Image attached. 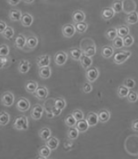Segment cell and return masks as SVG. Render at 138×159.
Returning <instances> with one entry per match:
<instances>
[{"mask_svg": "<svg viewBox=\"0 0 138 159\" xmlns=\"http://www.w3.org/2000/svg\"><path fill=\"white\" fill-rule=\"evenodd\" d=\"M117 30V34L118 36L120 38H123L127 36V34H129V32H130V30L128 28L127 25H122L120 26L117 27L116 28Z\"/></svg>", "mask_w": 138, "mask_h": 159, "instance_id": "33", "label": "cell"}, {"mask_svg": "<svg viewBox=\"0 0 138 159\" xmlns=\"http://www.w3.org/2000/svg\"><path fill=\"white\" fill-rule=\"evenodd\" d=\"M114 48L111 46H104L102 47L101 50V57H104V58H110L114 55Z\"/></svg>", "mask_w": 138, "mask_h": 159, "instance_id": "28", "label": "cell"}, {"mask_svg": "<svg viewBox=\"0 0 138 159\" xmlns=\"http://www.w3.org/2000/svg\"><path fill=\"white\" fill-rule=\"evenodd\" d=\"M67 58H68V55L64 51H59L54 56V61L56 64V66H62L66 64Z\"/></svg>", "mask_w": 138, "mask_h": 159, "instance_id": "7", "label": "cell"}, {"mask_svg": "<svg viewBox=\"0 0 138 159\" xmlns=\"http://www.w3.org/2000/svg\"><path fill=\"white\" fill-rule=\"evenodd\" d=\"M64 122L65 124L67 125L68 127H73L75 126V123H76V120L74 118L73 115L70 113L68 115L66 116V118H64Z\"/></svg>", "mask_w": 138, "mask_h": 159, "instance_id": "41", "label": "cell"}, {"mask_svg": "<svg viewBox=\"0 0 138 159\" xmlns=\"http://www.w3.org/2000/svg\"><path fill=\"white\" fill-rule=\"evenodd\" d=\"M80 63L82 67H83V69L86 70L87 69H88L93 65V59H92V57H89L88 56H85L84 54H83L81 57H80Z\"/></svg>", "mask_w": 138, "mask_h": 159, "instance_id": "20", "label": "cell"}, {"mask_svg": "<svg viewBox=\"0 0 138 159\" xmlns=\"http://www.w3.org/2000/svg\"><path fill=\"white\" fill-rule=\"evenodd\" d=\"M75 33L76 32L73 24H66L62 27V34L65 38L67 39L72 38Z\"/></svg>", "mask_w": 138, "mask_h": 159, "instance_id": "8", "label": "cell"}, {"mask_svg": "<svg viewBox=\"0 0 138 159\" xmlns=\"http://www.w3.org/2000/svg\"><path fill=\"white\" fill-rule=\"evenodd\" d=\"M26 39L25 36L23 34H19L17 35L15 39V41H14V45H15V48H17V49H20V50H23L24 48V47L26 46Z\"/></svg>", "mask_w": 138, "mask_h": 159, "instance_id": "13", "label": "cell"}, {"mask_svg": "<svg viewBox=\"0 0 138 159\" xmlns=\"http://www.w3.org/2000/svg\"><path fill=\"white\" fill-rule=\"evenodd\" d=\"M85 120H86L88 124L89 125L90 127L95 126L97 124V122H99L97 113H94V112H89V113H87L86 117H85Z\"/></svg>", "mask_w": 138, "mask_h": 159, "instance_id": "10", "label": "cell"}, {"mask_svg": "<svg viewBox=\"0 0 138 159\" xmlns=\"http://www.w3.org/2000/svg\"><path fill=\"white\" fill-rule=\"evenodd\" d=\"M30 102L28 99L24 97H19L17 100L15 107L19 112H27L30 109Z\"/></svg>", "mask_w": 138, "mask_h": 159, "instance_id": "6", "label": "cell"}, {"mask_svg": "<svg viewBox=\"0 0 138 159\" xmlns=\"http://www.w3.org/2000/svg\"><path fill=\"white\" fill-rule=\"evenodd\" d=\"M97 116H98V120L101 123H105L107 122L110 118V113L108 109H100L98 113H97Z\"/></svg>", "mask_w": 138, "mask_h": 159, "instance_id": "16", "label": "cell"}, {"mask_svg": "<svg viewBox=\"0 0 138 159\" xmlns=\"http://www.w3.org/2000/svg\"><path fill=\"white\" fill-rule=\"evenodd\" d=\"M45 144L50 148V149L51 151L55 150L58 147V145H59V139L58 138L54 137V136L50 137L45 141Z\"/></svg>", "mask_w": 138, "mask_h": 159, "instance_id": "27", "label": "cell"}, {"mask_svg": "<svg viewBox=\"0 0 138 159\" xmlns=\"http://www.w3.org/2000/svg\"><path fill=\"white\" fill-rule=\"evenodd\" d=\"M25 3L27 4H30V3H32V2H34V0H23Z\"/></svg>", "mask_w": 138, "mask_h": 159, "instance_id": "52", "label": "cell"}, {"mask_svg": "<svg viewBox=\"0 0 138 159\" xmlns=\"http://www.w3.org/2000/svg\"><path fill=\"white\" fill-rule=\"evenodd\" d=\"M130 90L124 85H120L117 89V95L119 98H126L129 93Z\"/></svg>", "mask_w": 138, "mask_h": 159, "instance_id": "36", "label": "cell"}, {"mask_svg": "<svg viewBox=\"0 0 138 159\" xmlns=\"http://www.w3.org/2000/svg\"><path fill=\"white\" fill-rule=\"evenodd\" d=\"M31 68V64L27 60H22L18 65V70L21 74H27Z\"/></svg>", "mask_w": 138, "mask_h": 159, "instance_id": "21", "label": "cell"}, {"mask_svg": "<svg viewBox=\"0 0 138 159\" xmlns=\"http://www.w3.org/2000/svg\"><path fill=\"white\" fill-rule=\"evenodd\" d=\"M19 21L24 27H29L33 23V17L31 14L26 12V13L22 14V16Z\"/></svg>", "mask_w": 138, "mask_h": 159, "instance_id": "15", "label": "cell"}, {"mask_svg": "<svg viewBox=\"0 0 138 159\" xmlns=\"http://www.w3.org/2000/svg\"><path fill=\"white\" fill-rule=\"evenodd\" d=\"M48 94V89L45 87H38L37 89L36 90V92L33 93V96L39 100H44L47 98Z\"/></svg>", "mask_w": 138, "mask_h": 159, "instance_id": "9", "label": "cell"}, {"mask_svg": "<svg viewBox=\"0 0 138 159\" xmlns=\"http://www.w3.org/2000/svg\"><path fill=\"white\" fill-rule=\"evenodd\" d=\"M123 46L126 48H129V47L132 46L134 43V39L131 34H127V36L123 38Z\"/></svg>", "mask_w": 138, "mask_h": 159, "instance_id": "42", "label": "cell"}, {"mask_svg": "<svg viewBox=\"0 0 138 159\" xmlns=\"http://www.w3.org/2000/svg\"></svg>", "mask_w": 138, "mask_h": 159, "instance_id": "53", "label": "cell"}, {"mask_svg": "<svg viewBox=\"0 0 138 159\" xmlns=\"http://www.w3.org/2000/svg\"><path fill=\"white\" fill-rule=\"evenodd\" d=\"M1 104L6 107H11L15 102V96L11 92H5L1 96Z\"/></svg>", "mask_w": 138, "mask_h": 159, "instance_id": "5", "label": "cell"}, {"mask_svg": "<svg viewBox=\"0 0 138 159\" xmlns=\"http://www.w3.org/2000/svg\"><path fill=\"white\" fill-rule=\"evenodd\" d=\"M13 128L17 131H26L28 129V119L27 116H16L13 122Z\"/></svg>", "mask_w": 138, "mask_h": 159, "instance_id": "1", "label": "cell"}, {"mask_svg": "<svg viewBox=\"0 0 138 159\" xmlns=\"http://www.w3.org/2000/svg\"><path fill=\"white\" fill-rule=\"evenodd\" d=\"M111 8L114 11V13H120L123 10V2L122 0H114L111 4Z\"/></svg>", "mask_w": 138, "mask_h": 159, "instance_id": "29", "label": "cell"}, {"mask_svg": "<svg viewBox=\"0 0 138 159\" xmlns=\"http://www.w3.org/2000/svg\"><path fill=\"white\" fill-rule=\"evenodd\" d=\"M10 114L5 111L0 112V126H5L10 122Z\"/></svg>", "mask_w": 138, "mask_h": 159, "instance_id": "34", "label": "cell"}, {"mask_svg": "<svg viewBox=\"0 0 138 159\" xmlns=\"http://www.w3.org/2000/svg\"><path fill=\"white\" fill-rule=\"evenodd\" d=\"M127 100L128 102L130 103H135L136 101H137L138 100V94L136 92H134V91H129V93L127 96Z\"/></svg>", "mask_w": 138, "mask_h": 159, "instance_id": "44", "label": "cell"}, {"mask_svg": "<svg viewBox=\"0 0 138 159\" xmlns=\"http://www.w3.org/2000/svg\"><path fill=\"white\" fill-rule=\"evenodd\" d=\"M6 27H7V25H6V22L3 21V20H0V34H1L4 32Z\"/></svg>", "mask_w": 138, "mask_h": 159, "instance_id": "50", "label": "cell"}, {"mask_svg": "<svg viewBox=\"0 0 138 159\" xmlns=\"http://www.w3.org/2000/svg\"><path fill=\"white\" fill-rule=\"evenodd\" d=\"M44 111H45V109H44V106L39 105V104H36L32 106V109H31L30 112V117L32 119L35 120V121H37V120H40L42 116H43Z\"/></svg>", "mask_w": 138, "mask_h": 159, "instance_id": "3", "label": "cell"}, {"mask_svg": "<svg viewBox=\"0 0 138 159\" xmlns=\"http://www.w3.org/2000/svg\"><path fill=\"white\" fill-rule=\"evenodd\" d=\"M39 76L42 79H50L51 76V68L50 66L39 68Z\"/></svg>", "mask_w": 138, "mask_h": 159, "instance_id": "23", "label": "cell"}, {"mask_svg": "<svg viewBox=\"0 0 138 159\" xmlns=\"http://www.w3.org/2000/svg\"><path fill=\"white\" fill-rule=\"evenodd\" d=\"M82 55H83V52L80 48H72L69 49V57L73 61H80Z\"/></svg>", "mask_w": 138, "mask_h": 159, "instance_id": "14", "label": "cell"}, {"mask_svg": "<svg viewBox=\"0 0 138 159\" xmlns=\"http://www.w3.org/2000/svg\"><path fill=\"white\" fill-rule=\"evenodd\" d=\"M123 85L125 86L129 90H132L136 87V81L134 80L133 79H132V78H127V79H126L125 80L123 81Z\"/></svg>", "mask_w": 138, "mask_h": 159, "instance_id": "43", "label": "cell"}, {"mask_svg": "<svg viewBox=\"0 0 138 159\" xmlns=\"http://www.w3.org/2000/svg\"><path fill=\"white\" fill-rule=\"evenodd\" d=\"M14 34H15V31H14V29L11 26H7L6 29L4 30V32L2 34V37L4 38L5 39L9 40L11 39L14 36Z\"/></svg>", "mask_w": 138, "mask_h": 159, "instance_id": "40", "label": "cell"}, {"mask_svg": "<svg viewBox=\"0 0 138 159\" xmlns=\"http://www.w3.org/2000/svg\"><path fill=\"white\" fill-rule=\"evenodd\" d=\"M22 12L19 9H11L9 11V19L11 20V21H19L20 20V18L22 16Z\"/></svg>", "mask_w": 138, "mask_h": 159, "instance_id": "22", "label": "cell"}, {"mask_svg": "<svg viewBox=\"0 0 138 159\" xmlns=\"http://www.w3.org/2000/svg\"><path fill=\"white\" fill-rule=\"evenodd\" d=\"M74 26L75 29V32L78 34H83L88 29V24L86 22H79V23H75Z\"/></svg>", "mask_w": 138, "mask_h": 159, "instance_id": "35", "label": "cell"}, {"mask_svg": "<svg viewBox=\"0 0 138 159\" xmlns=\"http://www.w3.org/2000/svg\"><path fill=\"white\" fill-rule=\"evenodd\" d=\"M50 153H51V150L46 144L41 146L38 149V158H49V157L50 156Z\"/></svg>", "mask_w": 138, "mask_h": 159, "instance_id": "19", "label": "cell"}, {"mask_svg": "<svg viewBox=\"0 0 138 159\" xmlns=\"http://www.w3.org/2000/svg\"><path fill=\"white\" fill-rule=\"evenodd\" d=\"M37 87H38V83L37 82H35V81L32 80H28L25 83V85H24V88L28 93H32L33 94L35 92H36V90L37 89Z\"/></svg>", "mask_w": 138, "mask_h": 159, "instance_id": "25", "label": "cell"}, {"mask_svg": "<svg viewBox=\"0 0 138 159\" xmlns=\"http://www.w3.org/2000/svg\"><path fill=\"white\" fill-rule=\"evenodd\" d=\"M10 52V48L6 44H1L0 45V56L1 57H7Z\"/></svg>", "mask_w": 138, "mask_h": 159, "instance_id": "45", "label": "cell"}, {"mask_svg": "<svg viewBox=\"0 0 138 159\" xmlns=\"http://www.w3.org/2000/svg\"><path fill=\"white\" fill-rule=\"evenodd\" d=\"M39 136L42 140L46 141L50 137H51V131L50 128L48 127H42V128L39 131Z\"/></svg>", "mask_w": 138, "mask_h": 159, "instance_id": "31", "label": "cell"}, {"mask_svg": "<svg viewBox=\"0 0 138 159\" xmlns=\"http://www.w3.org/2000/svg\"><path fill=\"white\" fill-rule=\"evenodd\" d=\"M71 18L73 23H79V22H83L85 20V14L81 10H75L71 14Z\"/></svg>", "mask_w": 138, "mask_h": 159, "instance_id": "11", "label": "cell"}, {"mask_svg": "<svg viewBox=\"0 0 138 159\" xmlns=\"http://www.w3.org/2000/svg\"><path fill=\"white\" fill-rule=\"evenodd\" d=\"M20 1L21 0H6L7 3L11 5V6H15V5L19 4Z\"/></svg>", "mask_w": 138, "mask_h": 159, "instance_id": "51", "label": "cell"}, {"mask_svg": "<svg viewBox=\"0 0 138 159\" xmlns=\"http://www.w3.org/2000/svg\"><path fill=\"white\" fill-rule=\"evenodd\" d=\"M37 44H38V39L33 35L28 36L26 39V47L28 49H34V48H37Z\"/></svg>", "mask_w": 138, "mask_h": 159, "instance_id": "26", "label": "cell"}, {"mask_svg": "<svg viewBox=\"0 0 138 159\" xmlns=\"http://www.w3.org/2000/svg\"><path fill=\"white\" fill-rule=\"evenodd\" d=\"M82 91H83L84 93L85 94L90 93V92L93 91V86H92L91 83H89L88 81L85 82V83H84V84L82 86Z\"/></svg>", "mask_w": 138, "mask_h": 159, "instance_id": "47", "label": "cell"}, {"mask_svg": "<svg viewBox=\"0 0 138 159\" xmlns=\"http://www.w3.org/2000/svg\"><path fill=\"white\" fill-rule=\"evenodd\" d=\"M123 38H120L119 36H117L114 40H112V48L116 50H119L123 48Z\"/></svg>", "mask_w": 138, "mask_h": 159, "instance_id": "38", "label": "cell"}, {"mask_svg": "<svg viewBox=\"0 0 138 159\" xmlns=\"http://www.w3.org/2000/svg\"><path fill=\"white\" fill-rule=\"evenodd\" d=\"M71 114L73 115L74 118H75L76 121H79V120H81L83 118H84V113L82 112V110L79 109H74Z\"/></svg>", "mask_w": 138, "mask_h": 159, "instance_id": "46", "label": "cell"}, {"mask_svg": "<svg viewBox=\"0 0 138 159\" xmlns=\"http://www.w3.org/2000/svg\"><path fill=\"white\" fill-rule=\"evenodd\" d=\"M85 77H86V79L88 82L91 83H94L99 77V70L95 66H90L86 70Z\"/></svg>", "mask_w": 138, "mask_h": 159, "instance_id": "4", "label": "cell"}, {"mask_svg": "<svg viewBox=\"0 0 138 159\" xmlns=\"http://www.w3.org/2000/svg\"><path fill=\"white\" fill-rule=\"evenodd\" d=\"M125 21L127 25H135L138 22V12L133 11L127 15Z\"/></svg>", "mask_w": 138, "mask_h": 159, "instance_id": "24", "label": "cell"}, {"mask_svg": "<svg viewBox=\"0 0 138 159\" xmlns=\"http://www.w3.org/2000/svg\"><path fill=\"white\" fill-rule=\"evenodd\" d=\"M54 105L56 107L57 109H59L61 110H63V109H65V107L67 105V102L65 99L62 98V97H58L54 100Z\"/></svg>", "mask_w": 138, "mask_h": 159, "instance_id": "39", "label": "cell"}, {"mask_svg": "<svg viewBox=\"0 0 138 159\" xmlns=\"http://www.w3.org/2000/svg\"><path fill=\"white\" fill-rule=\"evenodd\" d=\"M79 134H80V131H78L75 126H73V127H69L67 133V136L69 140H75L78 138Z\"/></svg>", "mask_w": 138, "mask_h": 159, "instance_id": "32", "label": "cell"}, {"mask_svg": "<svg viewBox=\"0 0 138 159\" xmlns=\"http://www.w3.org/2000/svg\"><path fill=\"white\" fill-rule=\"evenodd\" d=\"M113 56V62L116 65H121L124 63L127 59H129V57L132 56V52L122 50L114 53Z\"/></svg>", "mask_w": 138, "mask_h": 159, "instance_id": "2", "label": "cell"}, {"mask_svg": "<svg viewBox=\"0 0 138 159\" xmlns=\"http://www.w3.org/2000/svg\"><path fill=\"white\" fill-rule=\"evenodd\" d=\"M105 36H106V38L108 40H110V41L114 40L118 36L116 28L108 29L106 31V33H105Z\"/></svg>", "mask_w": 138, "mask_h": 159, "instance_id": "37", "label": "cell"}, {"mask_svg": "<svg viewBox=\"0 0 138 159\" xmlns=\"http://www.w3.org/2000/svg\"><path fill=\"white\" fill-rule=\"evenodd\" d=\"M75 127L77 129L78 131H80V132L84 133V132H86L90 126H89V125L88 124V122H87V121L85 120V118H83V119L81 120L76 121Z\"/></svg>", "mask_w": 138, "mask_h": 159, "instance_id": "18", "label": "cell"}, {"mask_svg": "<svg viewBox=\"0 0 138 159\" xmlns=\"http://www.w3.org/2000/svg\"><path fill=\"white\" fill-rule=\"evenodd\" d=\"M8 64V59L6 57H1L0 56V70L3 69Z\"/></svg>", "mask_w": 138, "mask_h": 159, "instance_id": "48", "label": "cell"}, {"mask_svg": "<svg viewBox=\"0 0 138 159\" xmlns=\"http://www.w3.org/2000/svg\"><path fill=\"white\" fill-rule=\"evenodd\" d=\"M131 128H132V131H138V118L132 121V125H131Z\"/></svg>", "mask_w": 138, "mask_h": 159, "instance_id": "49", "label": "cell"}, {"mask_svg": "<svg viewBox=\"0 0 138 159\" xmlns=\"http://www.w3.org/2000/svg\"><path fill=\"white\" fill-rule=\"evenodd\" d=\"M37 66L38 68L44 67V66H50V57L49 55H42L37 58Z\"/></svg>", "mask_w": 138, "mask_h": 159, "instance_id": "12", "label": "cell"}, {"mask_svg": "<svg viewBox=\"0 0 138 159\" xmlns=\"http://www.w3.org/2000/svg\"><path fill=\"white\" fill-rule=\"evenodd\" d=\"M114 11H113V9L111 7H104L101 11V18L104 20H111L114 16Z\"/></svg>", "mask_w": 138, "mask_h": 159, "instance_id": "17", "label": "cell"}, {"mask_svg": "<svg viewBox=\"0 0 138 159\" xmlns=\"http://www.w3.org/2000/svg\"><path fill=\"white\" fill-rule=\"evenodd\" d=\"M82 52H83V54H84L85 56L93 57L96 55V46L93 43L92 45H88V46L85 47L84 49H82Z\"/></svg>", "mask_w": 138, "mask_h": 159, "instance_id": "30", "label": "cell"}]
</instances>
